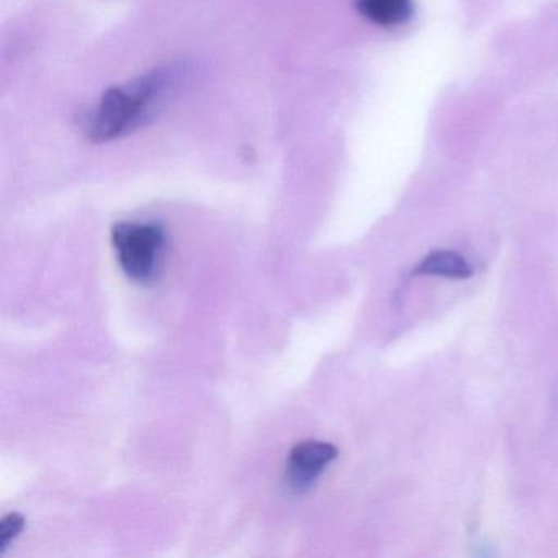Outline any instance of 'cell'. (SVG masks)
Segmentation results:
<instances>
[{"instance_id": "6da1fadb", "label": "cell", "mask_w": 558, "mask_h": 558, "mask_svg": "<svg viewBox=\"0 0 558 558\" xmlns=\"http://www.w3.org/2000/svg\"><path fill=\"white\" fill-rule=\"evenodd\" d=\"M184 80V68L171 64L125 86L112 87L84 116V135L90 142L106 143L135 132L158 112Z\"/></svg>"}, {"instance_id": "7a4b0ae2", "label": "cell", "mask_w": 558, "mask_h": 558, "mask_svg": "<svg viewBox=\"0 0 558 558\" xmlns=\"http://www.w3.org/2000/svg\"><path fill=\"white\" fill-rule=\"evenodd\" d=\"M112 243L120 267L130 279L149 282L165 253V231L159 225L120 221L113 225Z\"/></svg>"}, {"instance_id": "3957f363", "label": "cell", "mask_w": 558, "mask_h": 558, "mask_svg": "<svg viewBox=\"0 0 558 558\" xmlns=\"http://www.w3.org/2000/svg\"><path fill=\"white\" fill-rule=\"evenodd\" d=\"M336 457L338 449L332 444L319 440H302L295 444L287 459V482L290 488L296 492L308 489Z\"/></svg>"}, {"instance_id": "277c9868", "label": "cell", "mask_w": 558, "mask_h": 558, "mask_svg": "<svg viewBox=\"0 0 558 558\" xmlns=\"http://www.w3.org/2000/svg\"><path fill=\"white\" fill-rule=\"evenodd\" d=\"M362 17L380 27H397L413 15V0H355Z\"/></svg>"}, {"instance_id": "5b68a950", "label": "cell", "mask_w": 558, "mask_h": 558, "mask_svg": "<svg viewBox=\"0 0 558 558\" xmlns=\"http://www.w3.org/2000/svg\"><path fill=\"white\" fill-rule=\"evenodd\" d=\"M414 274L417 276H439L446 279H469L473 274L472 266L460 254L452 251H437L429 254Z\"/></svg>"}, {"instance_id": "8992f818", "label": "cell", "mask_w": 558, "mask_h": 558, "mask_svg": "<svg viewBox=\"0 0 558 558\" xmlns=\"http://www.w3.org/2000/svg\"><path fill=\"white\" fill-rule=\"evenodd\" d=\"M24 527L25 518L19 512H11L2 518V522H0V555L4 554L5 548L24 531Z\"/></svg>"}]
</instances>
